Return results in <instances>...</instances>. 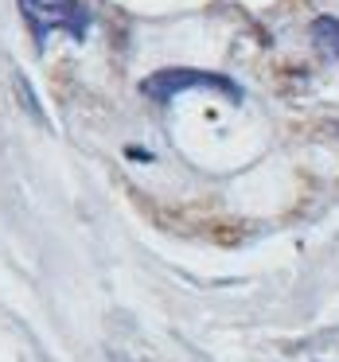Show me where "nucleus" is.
Instances as JSON below:
<instances>
[{"mask_svg": "<svg viewBox=\"0 0 339 362\" xmlns=\"http://www.w3.org/2000/svg\"><path fill=\"white\" fill-rule=\"evenodd\" d=\"M191 90H214V94H222L226 102H234V105L246 98L234 78L214 74V71H191V66H168V71H156V74H149V78L141 82V94L152 98L156 105H168L172 98L191 94Z\"/></svg>", "mask_w": 339, "mask_h": 362, "instance_id": "f03ea898", "label": "nucleus"}, {"mask_svg": "<svg viewBox=\"0 0 339 362\" xmlns=\"http://www.w3.org/2000/svg\"><path fill=\"white\" fill-rule=\"evenodd\" d=\"M308 35H312V47L320 51L331 66H339V16H316L312 28H308Z\"/></svg>", "mask_w": 339, "mask_h": 362, "instance_id": "7ed1b4c3", "label": "nucleus"}, {"mask_svg": "<svg viewBox=\"0 0 339 362\" xmlns=\"http://www.w3.org/2000/svg\"><path fill=\"white\" fill-rule=\"evenodd\" d=\"M335 129H339V125H335Z\"/></svg>", "mask_w": 339, "mask_h": 362, "instance_id": "20e7f679", "label": "nucleus"}, {"mask_svg": "<svg viewBox=\"0 0 339 362\" xmlns=\"http://www.w3.org/2000/svg\"><path fill=\"white\" fill-rule=\"evenodd\" d=\"M16 4L40 51H47L55 35H67L74 43L90 35V12L82 0H16Z\"/></svg>", "mask_w": 339, "mask_h": 362, "instance_id": "f257e3e1", "label": "nucleus"}]
</instances>
